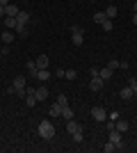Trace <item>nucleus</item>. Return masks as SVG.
Masks as SVG:
<instances>
[{
    "label": "nucleus",
    "mask_w": 137,
    "mask_h": 153,
    "mask_svg": "<svg viewBox=\"0 0 137 153\" xmlns=\"http://www.w3.org/2000/svg\"><path fill=\"white\" fill-rule=\"evenodd\" d=\"M19 12H21V9H19L16 5H12V2L5 7V16H14V19H16V16H19Z\"/></svg>",
    "instance_id": "obj_11"
},
{
    "label": "nucleus",
    "mask_w": 137,
    "mask_h": 153,
    "mask_svg": "<svg viewBox=\"0 0 137 153\" xmlns=\"http://www.w3.org/2000/svg\"><path fill=\"white\" fill-rule=\"evenodd\" d=\"M64 78H66V80H76V78H78V71H73V69L64 71Z\"/></svg>",
    "instance_id": "obj_25"
},
{
    "label": "nucleus",
    "mask_w": 137,
    "mask_h": 153,
    "mask_svg": "<svg viewBox=\"0 0 137 153\" xmlns=\"http://www.w3.org/2000/svg\"><path fill=\"white\" fill-rule=\"evenodd\" d=\"M25 103L30 105V108H34V105L39 103V101H37V96H34V91H27V96H25Z\"/></svg>",
    "instance_id": "obj_20"
},
{
    "label": "nucleus",
    "mask_w": 137,
    "mask_h": 153,
    "mask_svg": "<svg viewBox=\"0 0 137 153\" xmlns=\"http://www.w3.org/2000/svg\"><path fill=\"white\" fill-rule=\"evenodd\" d=\"M133 25H137V12L133 14Z\"/></svg>",
    "instance_id": "obj_36"
},
{
    "label": "nucleus",
    "mask_w": 137,
    "mask_h": 153,
    "mask_svg": "<svg viewBox=\"0 0 137 153\" xmlns=\"http://www.w3.org/2000/svg\"><path fill=\"white\" fill-rule=\"evenodd\" d=\"M62 117H64L66 121H69V119H73V110L69 108V105H66V108H62Z\"/></svg>",
    "instance_id": "obj_23"
},
{
    "label": "nucleus",
    "mask_w": 137,
    "mask_h": 153,
    "mask_svg": "<svg viewBox=\"0 0 137 153\" xmlns=\"http://www.w3.org/2000/svg\"><path fill=\"white\" fill-rule=\"evenodd\" d=\"M34 78H37V80H41V82H46V80L50 78V71H48V69H39L37 73H34Z\"/></svg>",
    "instance_id": "obj_13"
},
{
    "label": "nucleus",
    "mask_w": 137,
    "mask_h": 153,
    "mask_svg": "<svg viewBox=\"0 0 137 153\" xmlns=\"http://www.w3.org/2000/svg\"><path fill=\"white\" fill-rule=\"evenodd\" d=\"M107 133H110V142H114L117 149H124V140H121V133H119L117 128H112V130H107Z\"/></svg>",
    "instance_id": "obj_5"
},
{
    "label": "nucleus",
    "mask_w": 137,
    "mask_h": 153,
    "mask_svg": "<svg viewBox=\"0 0 137 153\" xmlns=\"http://www.w3.org/2000/svg\"><path fill=\"white\" fill-rule=\"evenodd\" d=\"M78 130H82V126H80L78 121H73V119H69V121H66V133H69V135L78 133Z\"/></svg>",
    "instance_id": "obj_7"
},
{
    "label": "nucleus",
    "mask_w": 137,
    "mask_h": 153,
    "mask_svg": "<svg viewBox=\"0 0 137 153\" xmlns=\"http://www.w3.org/2000/svg\"><path fill=\"white\" fill-rule=\"evenodd\" d=\"M101 27H103V32H112V30H114V23H112V19H105L103 23H101Z\"/></svg>",
    "instance_id": "obj_22"
},
{
    "label": "nucleus",
    "mask_w": 137,
    "mask_h": 153,
    "mask_svg": "<svg viewBox=\"0 0 137 153\" xmlns=\"http://www.w3.org/2000/svg\"><path fill=\"white\" fill-rule=\"evenodd\" d=\"M71 41L76 46H82V41H85V32H82V27H78V25L71 27Z\"/></svg>",
    "instance_id": "obj_3"
},
{
    "label": "nucleus",
    "mask_w": 137,
    "mask_h": 153,
    "mask_svg": "<svg viewBox=\"0 0 137 153\" xmlns=\"http://www.w3.org/2000/svg\"><path fill=\"white\" fill-rule=\"evenodd\" d=\"M30 21H32V16H30L27 12H19V16H16V23H23V25H27Z\"/></svg>",
    "instance_id": "obj_12"
},
{
    "label": "nucleus",
    "mask_w": 137,
    "mask_h": 153,
    "mask_svg": "<svg viewBox=\"0 0 137 153\" xmlns=\"http://www.w3.org/2000/svg\"><path fill=\"white\" fill-rule=\"evenodd\" d=\"M110 119H112V121H117V119H121V117H119V112H110Z\"/></svg>",
    "instance_id": "obj_33"
},
{
    "label": "nucleus",
    "mask_w": 137,
    "mask_h": 153,
    "mask_svg": "<svg viewBox=\"0 0 137 153\" xmlns=\"http://www.w3.org/2000/svg\"><path fill=\"white\" fill-rule=\"evenodd\" d=\"M107 66H110L112 71H117V69H119V59H110V62H107Z\"/></svg>",
    "instance_id": "obj_30"
},
{
    "label": "nucleus",
    "mask_w": 137,
    "mask_h": 153,
    "mask_svg": "<svg viewBox=\"0 0 137 153\" xmlns=\"http://www.w3.org/2000/svg\"><path fill=\"white\" fill-rule=\"evenodd\" d=\"M27 71H30L32 76L37 73V71H39V69H37V62H34V59H30V62H27Z\"/></svg>",
    "instance_id": "obj_28"
},
{
    "label": "nucleus",
    "mask_w": 137,
    "mask_h": 153,
    "mask_svg": "<svg viewBox=\"0 0 137 153\" xmlns=\"http://www.w3.org/2000/svg\"><path fill=\"white\" fill-rule=\"evenodd\" d=\"M133 12H137V2H135V5H133Z\"/></svg>",
    "instance_id": "obj_37"
},
{
    "label": "nucleus",
    "mask_w": 137,
    "mask_h": 153,
    "mask_svg": "<svg viewBox=\"0 0 137 153\" xmlns=\"http://www.w3.org/2000/svg\"><path fill=\"white\" fill-rule=\"evenodd\" d=\"M48 114H50V119H55V117H62V105L55 101V103L50 105V110H48Z\"/></svg>",
    "instance_id": "obj_8"
},
{
    "label": "nucleus",
    "mask_w": 137,
    "mask_h": 153,
    "mask_svg": "<svg viewBox=\"0 0 137 153\" xmlns=\"http://www.w3.org/2000/svg\"><path fill=\"white\" fill-rule=\"evenodd\" d=\"M2 23H5L7 30H14V27H16V19H14V16H5V19H2Z\"/></svg>",
    "instance_id": "obj_18"
},
{
    "label": "nucleus",
    "mask_w": 137,
    "mask_h": 153,
    "mask_svg": "<svg viewBox=\"0 0 137 153\" xmlns=\"http://www.w3.org/2000/svg\"><path fill=\"white\" fill-rule=\"evenodd\" d=\"M71 137H73V142H76V144H80V142L85 140V133H82V130H78V133H73Z\"/></svg>",
    "instance_id": "obj_26"
},
{
    "label": "nucleus",
    "mask_w": 137,
    "mask_h": 153,
    "mask_svg": "<svg viewBox=\"0 0 137 153\" xmlns=\"http://www.w3.org/2000/svg\"><path fill=\"white\" fill-rule=\"evenodd\" d=\"M117 12H119V9H117V5H107L103 14L107 16V19H114V16H117Z\"/></svg>",
    "instance_id": "obj_17"
},
{
    "label": "nucleus",
    "mask_w": 137,
    "mask_h": 153,
    "mask_svg": "<svg viewBox=\"0 0 137 153\" xmlns=\"http://www.w3.org/2000/svg\"><path fill=\"white\" fill-rule=\"evenodd\" d=\"M114 128H117L119 133L124 135V133H126V130H128L130 126H128V121H126V119H117V121H114Z\"/></svg>",
    "instance_id": "obj_10"
},
{
    "label": "nucleus",
    "mask_w": 137,
    "mask_h": 153,
    "mask_svg": "<svg viewBox=\"0 0 137 153\" xmlns=\"http://www.w3.org/2000/svg\"><path fill=\"white\" fill-rule=\"evenodd\" d=\"M128 87H130V89H133V91L137 94V80H135V78H130V82H128Z\"/></svg>",
    "instance_id": "obj_31"
},
{
    "label": "nucleus",
    "mask_w": 137,
    "mask_h": 153,
    "mask_svg": "<svg viewBox=\"0 0 137 153\" xmlns=\"http://www.w3.org/2000/svg\"><path fill=\"white\" fill-rule=\"evenodd\" d=\"M0 55H9V44H5L2 48H0Z\"/></svg>",
    "instance_id": "obj_32"
},
{
    "label": "nucleus",
    "mask_w": 137,
    "mask_h": 153,
    "mask_svg": "<svg viewBox=\"0 0 137 153\" xmlns=\"http://www.w3.org/2000/svg\"><path fill=\"white\" fill-rule=\"evenodd\" d=\"M0 59H2V55H0Z\"/></svg>",
    "instance_id": "obj_39"
},
{
    "label": "nucleus",
    "mask_w": 137,
    "mask_h": 153,
    "mask_svg": "<svg viewBox=\"0 0 137 153\" xmlns=\"http://www.w3.org/2000/svg\"><path fill=\"white\" fill-rule=\"evenodd\" d=\"M112 73H114V71H112L110 66H105V69H101V71H98V76L103 78V80H110V78H112Z\"/></svg>",
    "instance_id": "obj_19"
},
{
    "label": "nucleus",
    "mask_w": 137,
    "mask_h": 153,
    "mask_svg": "<svg viewBox=\"0 0 137 153\" xmlns=\"http://www.w3.org/2000/svg\"><path fill=\"white\" fill-rule=\"evenodd\" d=\"M103 85H105L103 78H101V76H94V78H91V82H89V89L91 91H101V89H103Z\"/></svg>",
    "instance_id": "obj_6"
},
{
    "label": "nucleus",
    "mask_w": 137,
    "mask_h": 153,
    "mask_svg": "<svg viewBox=\"0 0 137 153\" xmlns=\"http://www.w3.org/2000/svg\"><path fill=\"white\" fill-rule=\"evenodd\" d=\"M9 2H12V0H0V5H2V7H7Z\"/></svg>",
    "instance_id": "obj_35"
},
{
    "label": "nucleus",
    "mask_w": 137,
    "mask_h": 153,
    "mask_svg": "<svg viewBox=\"0 0 137 153\" xmlns=\"http://www.w3.org/2000/svg\"><path fill=\"white\" fill-rule=\"evenodd\" d=\"M37 133H39V137H44V140H53V137H55V126L50 123V119H44V121L37 126Z\"/></svg>",
    "instance_id": "obj_2"
},
{
    "label": "nucleus",
    "mask_w": 137,
    "mask_h": 153,
    "mask_svg": "<svg viewBox=\"0 0 137 153\" xmlns=\"http://www.w3.org/2000/svg\"><path fill=\"white\" fill-rule=\"evenodd\" d=\"M34 62H37V69H48V55H39Z\"/></svg>",
    "instance_id": "obj_15"
},
{
    "label": "nucleus",
    "mask_w": 137,
    "mask_h": 153,
    "mask_svg": "<svg viewBox=\"0 0 137 153\" xmlns=\"http://www.w3.org/2000/svg\"><path fill=\"white\" fill-rule=\"evenodd\" d=\"M105 153H112V151H119V149H117V144H114V142H107V144H105Z\"/></svg>",
    "instance_id": "obj_27"
},
{
    "label": "nucleus",
    "mask_w": 137,
    "mask_h": 153,
    "mask_svg": "<svg viewBox=\"0 0 137 153\" xmlns=\"http://www.w3.org/2000/svg\"><path fill=\"white\" fill-rule=\"evenodd\" d=\"M0 37H2V32H0Z\"/></svg>",
    "instance_id": "obj_38"
},
{
    "label": "nucleus",
    "mask_w": 137,
    "mask_h": 153,
    "mask_svg": "<svg viewBox=\"0 0 137 153\" xmlns=\"http://www.w3.org/2000/svg\"><path fill=\"white\" fill-rule=\"evenodd\" d=\"M57 103L62 105V108H66V105H69V98H66L64 94H59V96H57Z\"/></svg>",
    "instance_id": "obj_29"
},
{
    "label": "nucleus",
    "mask_w": 137,
    "mask_h": 153,
    "mask_svg": "<svg viewBox=\"0 0 137 153\" xmlns=\"http://www.w3.org/2000/svg\"><path fill=\"white\" fill-rule=\"evenodd\" d=\"M0 19H5V7L0 5Z\"/></svg>",
    "instance_id": "obj_34"
},
{
    "label": "nucleus",
    "mask_w": 137,
    "mask_h": 153,
    "mask_svg": "<svg viewBox=\"0 0 137 153\" xmlns=\"http://www.w3.org/2000/svg\"><path fill=\"white\" fill-rule=\"evenodd\" d=\"M34 96H37V101H46V98H48V89H46L44 85H41V87H37V89H34Z\"/></svg>",
    "instance_id": "obj_9"
},
{
    "label": "nucleus",
    "mask_w": 137,
    "mask_h": 153,
    "mask_svg": "<svg viewBox=\"0 0 137 153\" xmlns=\"http://www.w3.org/2000/svg\"><path fill=\"white\" fill-rule=\"evenodd\" d=\"M91 117H94L96 121L105 123V119H107V112H105V108H101V105H96V108H91Z\"/></svg>",
    "instance_id": "obj_4"
},
{
    "label": "nucleus",
    "mask_w": 137,
    "mask_h": 153,
    "mask_svg": "<svg viewBox=\"0 0 137 153\" xmlns=\"http://www.w3.org/2000/svg\"><path fill=\"white\" fill-rule=\"evenodd\" d=\"M14 34H16V32H14V30H5V32H2V37H0V39H2L5 44H14Z\"/></svg>",
    "instance_id": "obj_14"
},
{
    "label": "nucleus",
    "mask_w": 137,
    "mask_h": 153,
    "mask_svg": "<svg viewBox=\"0 0 137 153\" xmlns=\"http://www.w3.org/2000/svg\"><path fill=\"white\" fill-rule=\"evenodd\" d=\"M14 32H16L19 37H25V34H27V25H23V23H16V27H14Z\"/></svg>",
    "instance_id": "obj_21"
},
{
    "label": "nucleus",
    "mask_w": 137,
    "mask_h": 153,
    "mask_svg": "<svg viewBox=\"0 0 137 153\" xmlns=\"http://www.w3.org/2000/svg\"><path fill=\"white\" fill-rule=\"evenodd\" d=\"M105 19H107V16H105L103 12H96V14H94V23H98V25H101V23H103Z\"/></svg>",
    "instance_id": "obj_24"
},
{
    "label": "nucleus",
    "mask_w": 137,
    "mask_h": 153,
    "mask_svg": "<svg viewBox=\"0 0 137 153\" xmlns=\"http://www.w3.org/2000/svg\"><path fill=\"white\" fill-rule=\"evenodd\" d=\"M119 96H121V98H124V101H130L133 96H135V91H133L130 87H124V89L119 91Z\"/></svg>",
    "instance_id": "obj_16"
},
{
    "label": "nucleus",
    "mask_w": 137,
    "mask_h": 153,
    "mask_svg": "<svg viewBox=\"0 0 137 153\" xmlns=\"http://www.w3.org/2000/svg\"><path fill=\"white\" fill-rule=\"evenodd\" d=\"M9 94H16V96H27V89H25V76H16L14 78L12 87H9Z\"/></svg>",
    "instance_id": "obj_1"
}]
</instances>
